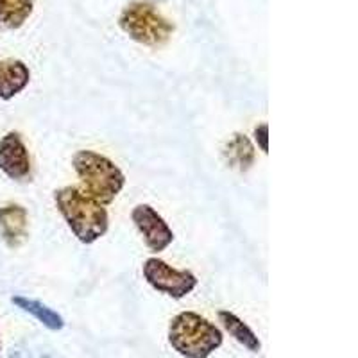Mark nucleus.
<instances>
[{
  "label": "nucleus",
  "instance_id": "obj_1",
  "mask_svg": "<svg viewBox=\"0 0 358 358\" xmlns=\"http://www.w3.org/2000/svg\"><path fill=\"white\" fill-rule=\"evenodd\" d=\"M54 201L72 233L83 244H94L108 231V212L99 201L78 187L56 190Z\"/></svg>",
  "mask_w": 358,
  "mask_h": 358
},
{
  "label": "nucleus",
  "instance_id": "obj_2",
  "mask_svg": "<svg viewBox=\"0 0 358 358\" xmlns=\"http://www.w3.org/2000/svg\"><path fill=\"white\" fill-rule=\"evenodd\" d=\"M222 341V331L196 312L178 313L169 326V342L185 358H208Z\"/></svg>",
  "mask_w": 358,
  "mask_h": 358
},
{
  "label": "nucleus",
  "instance_id": "obj_3",
  "mask_svg": "<svg viewBox=\"0 0 358 358\" xmlns=\"http://www.w3.org/2000/svg\"><path fill=\"white\" fill-rule=\"evenodd\" d=\"M85 192L101 204H110L122 192L126 176L106 156L94 151H79L72 159Z\"/></svg>",
  "mask_w": 358,
  "mask_h": 358
},
{
  "label": "nucleus",
  "instance_id": "obj_4",
  "mask_svg": "<svg viewBox=\"0 0 358 358\" xmlns=\"http://www.w3.org/2000/svg\"><path fill=\"white\" fill-rule=\"evenodd\" d=\"M118 25L131 40L147 47H162L171 40L174 24L165 18L158 9L149 2L134 0L124 8L118 18Z\"/></svg>",
  "mask_w": 358,
  "mask_h": 358
},
{
  "label": "nucleus",
  "instance_id": "obj_5",
  "mask_svg": "<svg viewBox=\"0 0 358 358\" xmlns=\"http://www.w3.org/2000/svg\"><path fill=\"white\" fill-rule=\"evenodd\" d=\"M142 268L147 283L172 299H183L197 287V278L190 271H178L159 258H149Z\"/></svg>",
  "mask_w": 358,
  "mask_h": 358
},
{
  "label": "nucleus",
  "instance_id": "obj_6",
  "mask_svg": "<svg viewBox=\"0 0 358 358\" xmlns=\"http://www.w3.org/2000/svg\"><path fill=\"white\" fill-rule=\"evenodd\" d=\"M134 226L142 233L143 242L152 252H162L172 244L174 233L163 217L149 204H138L131 213Z\"/></svg>",
  "mask_w": 358,
  "mask_h": 358
},
{
  "label": "nucleus",
  "instance_id": "obj_7",
  "mask_svg": "<svg viewBox=\"0 0 358 358\" xmlns=\"http://www.w3.org/2000/svg\"><path fill=\"white\" fill-rule=\"evenodd\" d=\"M31 156L18 133L11 131L0 140V171L15 181L31 178Z\"/></svg>",
  "mask_w": 358,
  "mask_h": 358
},
{
  "label": "nucleus",
  "instance_id": "obj_8",
  "mask_svg": "<svg viewBox=\"0 0 358 358\" xmlns=\"http://www.w3.org/2000/svg\"><path fill=\"white\" fill-rule=\"evenodd\" d=\"M29 235L27 210L20 204L0 206V236L9 248H18Z\"/></svg>",
  "mask_w": 358,
  "mask_h": 358
},
{
  "label": "nucleus",
  "instance_id": "obj_9",
  "mask_svg": "<svg viewBox=\"0 0 358 358\" xmlns=\"http://www.w3.org/2000/svg\"><path fill=\"white\" fill-rule=\"evenodd\" d=\"M31 72L20 59H0V99L9 101L27 88Z\"/></svg>",
  "mask_w": 358,
  "mask_h": 358
},
{
  "label": "nucleus",
  "instance_id": "obj_10",
  "mask_svg": "<svg viewBox=\"0 0 358 358\" xmlns=\"http://www.w3.org/2000/svg\"><path fill=\"white\" fill-rule=\"evenodd\" d=\"M224 156L229 167L238 169V171H248L255 163V147L249 142L245 134L236 133L233 138L224 147Z\"/></svg>",
  "mask_w": 358,
  "mask_h": 358
},
{
  "label": "nucleus",
  "instance_id": "obj_11",
  "mask_svg": "<svg viewBox=\"0 0 358 358\" xmlns=\"http://www.w3.org/2000/svg\"><path fill=\"white\" fill-rule=\"evenodd\" d=\"M33 8L34 0H0V31L22 27Z\"/></svg>",
  "mask_w": 358,
  "mask_h": 358
},
{
  "label": "nucleus",
  "instance_id": "obj_12",
  "mask_svg": "<svg viewBox=\"0 0 358 358\" xmlns=\"http://www.w3.org/2000/svg\"><path fill=\"white\" fill-rule=\"evenodd\" d=\"M219 319L220 322H222L224 328H226V331H228L236 342H241L242 346L248 348V350L252 351V353H258V351H260L262 344L260 341H258L257 335H255V331H252L251 328L242 321V319L236 317L235 313L220 310Z\"/></svg>",
  "mask_w": 358,
  "mask_h": 358
},
{
  "label": "nucleus",
  "instance_id": "obj_13",
  "mask_svg": "<svg viewBox=\"0 0 358 358\" xmlns=\"http://www.w3.org/2000/svg\"><path fill=\"white\" fill-rule=\"evenodd\" d=\"M11 301L15 303L20 310L34 315V317H36L41 324L47 326L49 330L57 331V330H62L63 326H65V321H63V317L59 315V313L54 312L52 308H49V306L43 305V303L36 301V299H29V297H24V296H13Z\"/></svg>",
  "mask_w": 358,
  "mask_h": 358
},
{
  "label": "nucleus",
  "instance_id": "obj_14",
  "mask_svg": "<svg viewBox=\"0 0 358 358\" xmlns=\"http://www.w3.org/2000/svg\"><path fill=\"white\" fill-rule=\"evenodd\" d=\"M8 358H62L52 346L45 342L20 341L11 346Z\"/></svg>",
  "mask_w": 358,
  "mask_h": 358
},
{
  "label": "nucleus",
  "instance_id": "obj_15",
  "mask_svg": "<svg viewBox=\"0 0 358 358\" xmlns=\"http://www.w3.org/2000/svg\"><path fill=\"white\" fill-rule=\"evenodd\" d=\"M255 140H257L258 147H260L262 151L267 152L268 151V127L267 124H262V126H258L257 129H255Z\"/></svg>",
  "mask_w": 358,
  "mask_h": 358
}]
</instances>
